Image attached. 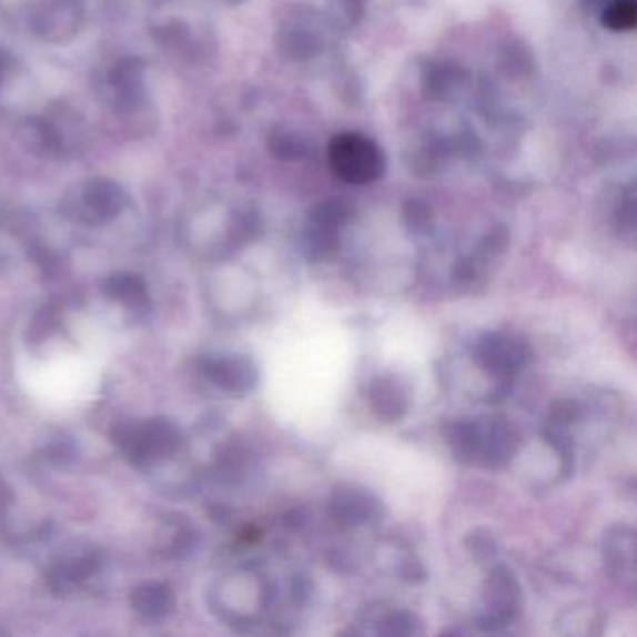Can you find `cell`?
Returning <instances> with one entry per match:
<instances>
[{"instance_id":"obj_1","label":"cell","mask_w":637,"mask_h":637,"mask_svg":"<svg viewBox=\"0 0 637 637\" xmlns=\"http://www.w3.org/2000/svg\"><path fill=\"white\" fill-rule=\"evenodd\" d=\"M448 445L462 464L499 467L510 461L518 436L505 419L456 421L447 428Z\"/></svg>"},{"instance_id":"obj_2","label":"cell","mask_w":637,"mask_h":637,"mask_svg":"<svg viewBox=\"0 0 637 637\" xmlns=\"http://www.w3.org/2000/svg\"><path fill=\"white\" fill-rule=\"evenodd\" d=\"M112 437L120 453L135 466L171 458L182 443V432L165 417L119 426Z\"/></svg>"},{"instance_id":"obj_3","label":"cell","mask_w":637,"mask_h":637,"mask_svg":"<svg viewBox=\"0 0 637 637\" xmlns=\"http://www.w3.org/2000/svg\"><path fill=\"white\" fill-rule=\"evenodd\" d=\"M331 171L343 182L363 183L374 182L384 172V154L371 139L357 133H341L330 142L327 150Z\"/></svg>"},{"instance_id":"obj_4","label":"cell","mask_w":637,"mask_h":637,"mask_svg":"<svg viewBox=\"0 0 637 637\" xmlns=\"http://www.w3.org/2000/svg\"><path fill=\"white\" fill-rule=\"evenodd\" d=\"M475 357L496 378L510 380L527 365L529 348L518 336L488 333L478 341Z\"/></svg>"},{"instance_id":"obj_5","label":"cell","mask_w":637,"mask_h":637,"mask_svg":"<svg viewBox=\"0 0 637 637\" xmlns=\"http://www.w3.org/2000/svg\"><path fill=\"white\" fill-rule=\"evenodd\" d=\"M522 595H519L518 579L505 567L492 570L484 584V606L486 615L483 617L484 628H502L510 625L519 611Z\"/></svg>"},{"instance_id":"obj_6","label":"cell","mask_w":637,"mask_h":637,"mask_svg":"<svg viewBox=\"0 0 637 637\" xmlns=\"http://www.w3.org/2000/svg\"><path fill=\"white\" fill-rule=\"evenodd\" d=\"M208 382L231 395H245L259 382V371L245 355H212L201 361Z\"/></svg>"},{"instance_id":"obj_7","label":"cell","mask_w":637,"mask_h":637,"mask_svg":"<svg viewBox=\"0 0 637 637\" xmlns=\"http://www.w3.org/2000/svg\"><path fill=\"white\" fill-rule=\"evenodd\" d=\"M331 514L343 526H361L380 519L382 507L378 499H374L368 492L350 486L335 492L331 499Z\"/></svg>"},{"instance_id":"obj_8","label":"cell","mask_w":637,"mask_h":637,"mask_svg":"<svg viewBox=\"0 0 637 637\" xmlns=\"http://www.w3.org/2000/svg\"><path fill=\"white\" fill-rule=\"evenodd\" d=\"M131 608L148 620H161L176 608V598L171 587L160 582L142 584L131 593Z\"/></svg>"},{"instance_id":"obj_9","label":"cell","mask_w":637,"mask_h":637,"mask_svg":"<svg viewBox=\"0 0 637 637\" xmlns=\"http://www.w3.org/2000/svg\"><path fill=\"white\" fill-rule=\"evenodd\" d=\"M604 555L615 578L634 579V533L628 527L611 529L604 540Z\"/></svg>"},{"instance_id":"obj_10","label":"cell","mask_w":637,"mask_h":637,"mask_svg":"<svg viewBox=\"0 0 637 637\" xmlns=\"http://www.w3.org/2000/svg\"><path fill=\"white\" fill-rule=\"evenodd\" d=\"M101 290L112 302L124 303L131 309L148 307V303H150L146 284L141 277L131 275V273L112 275V277L107 279Z\"/></svg>"},{"instance_id":"obj_11","label":"cell","mask_w":637,"mask_h":637,"mask_svg":"<svg viewBox=\"0 0 637 637\" xmlns=\"http://www.w3.org/2000/svg\"><path fill=\"white\" fill-rule=\"evenodd\" d=\"M371 402L374 412L384 421H396L406 412V396L393 380H374L371 385Z\"/></svg>"},{"instance_id":"obj_12","label":"cell","mask_w":637,"mask_h":637,"mask_svg":"<svg viewBox=\"0 0 637 637\" xmlns=\"http://www.w3.org/2000/svg\"><path fill=\"white\" fill-rule=\"evenodd\" d=\"M100 555L95 552H87V554L79 555L78 559L68 560L62 567L57 568L49 582H51L53 589L64 590L71 585H78L84 579L92 578L100 570Z\"/></svg>"},{"instance_id":"obj_13","label":"cell","mask_w":637,"mask_h":637,"mask_svg":"<svg viewBox=\"0 0 637 637\" xmlns=\"http://www.w3.org/2000/svg\"><path fill=\"white\" fill-rule=\"evenodd\" d=\"M604 27L615 32L631 30L637 23L636 0H614L604 12Z\"/></svg>"},{"instance_id":"obj_14","label":"cell","mask_w":637,"mask_h":637,"mask_svg":"<svg viewBox=\"0 0 637 637\" xmlns=\"http://www.w3.org/2000/svg\"><path fill=\"white\" fill-rule=\"evenodd\" d=\"M13 494L7 483L0 478V519L7 518L8 508L12 507Z\"/></svg>"}]
</instances>
